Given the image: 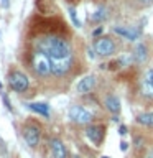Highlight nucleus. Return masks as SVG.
<instances>
[{
    "mask_svg": "<svg viewBox=\"0 0 153 158\" xmlns=\"http://www.w3.org/2000/svg\"><path fill=\"white\" fill-rule=\"evenodd\" d=\"M35 48L46 54L51 63L72 58L71 43L59 35H43L35 41Z\"/></svg>",
    "mask_w": 153,
    "mask_h": 158,
    "instance_id": "f257e3e1",
    "label": "nucleus"
},
{
    "mask_svg": "<svg viewBox=\"0 0 153 158\" xmlns=\"http://www.w3.org/2000/svg\"><path fill=\"white\" fill-rule=\"evenodd\" d=\"M31 68H33V71L36 73L38 76H41V77L53 74V71H51V61H49V58L44 53L38 51V49L31 54Z\"/></svg>",
    "mask_w": 153,
    "mask_h": 158,
    "instance_id": "f03ea898",
    "label": "nucleus"
},
{
    "mask_svg": "<svg viewBox=\"0 0 153 158\" xmlns=\"http://www.w3.org/2000/svg\"><path fill=\"white\" fill-rule=\"evenodd\" d=\"M68 117L71 118L74 123H81V125H87L94 120V114L86 107H81V106H72L69 107L68 110Z\"/></svg>",
    "mask_w": 153,
    "mask_h": 158,
    "instance_id": "7ed1b4c3",
    "label": "nucleus"
},
{
    "mask_svg": "<svg viewBox=\"0 0 153 158\" xmlns=\"http://www.w3.org/2000/svg\"><path fill=\"white\" fill-rule=\"evenodd\" d=\"M8 86L12 87L15 92H25L30 86V81L23 73L13 71V73L8 74Z\"/></svg>",
    "mask_w": 153,
    "mask_h": 158,
    "instance_id": "20e7f679",
    "label": "nucleus"
},
{
    "mask_svg": "<svg viewBox=\"0 0 153 158\" xmlns=\"http://www.w3.org/2000/svg\"><path fill=\"white\" fill-rule=\"evenodd\" d=\"M23 140L27 142L28 147H36L39 143V135H41V130H39V127L36 123H27V125L23 127Z\"/></svg>",
    "mask_w": 153,
    "mask_h": 158,
    "instance_id": "39448f33",
    "label": "nucleus"
},
{
    "mask_svg": "<svg viewBox=\"0 0 153 158\" xmlns=\"http://www.w3.org/2000/svg\"><path fill=\"white\" fill-rule=\"evenodd\" d=\"M94 51H96L99 56H110V54H114V51H115V43L107 36L97 38L96 41H94Z\"/></svg>",
    "mask_w": 153,
    "mask_h": 158,
    "instance_id": "423d86ee",
    "label": "nucleus"
},
{
    "mask_svg": "<svg viewBox=\"0 0 153 158\" xmlns=\"http://www.w3.org/2000/svg\"><path fill=\"white\" fill-rule=\"evenodd\" d=\"M142 94L147 99H151L153 101V68L147 69L145 74H143L142 79Z\"/></svg>",
    "mask_w": 153,
    "mask_h": 158,
    "instance_id": "0eeeda50",
    "label": "nucleus"
},
{
    "mask_svg": "<svg viewBox=\"0 0 153 158\" xmlns=\"http://www.w3.org/2000/svg\"><path fill=\"white\" fill-rule=\"evenodd\" d=\"M104 125H89L86 128V137L91 140L94 145H99L104 138Z\"/></svg>",
    "mask_w": 153,
    "mask_h": 158,
    "instance_id": "6e6552de",
    "label": "nucleus"
},
{
    "mask_svg": "<svg viewBox=\"0 0 153 158\" xmlns=\"http://www.w3.org/2000/svg\"><path fill=\"white\" fill-rule=\"evenodd\" d=\"M94 86H96V76H94V74H87V76H84L81 81L77 82L76 89H77L79 94H86V92H91L94 89Z\"/></svg>",
    "mask_w": 153,
    "mask_h": 158,
    "instance_id": "1a4fd4ad",
    "label": "nucleus"
},
{
    "mask_svg": "<svg viewBox=\"0 0 153 158\" xmlns=\"http://www.w3.org/2000/svg\"><path fill=\"white\" fill-rule=\"evenodd\" d=\"M49 148H51L53 158H68L66 148H64L63 142L58 140V138H51V142H49Z\"/></svg>",
    "mask_w": 153,
    "mask_h": 158,
    "instance_id": "9d476101",
    "label": "nucleus"
},
{
    "mask_svg": "<svg viewBox=\"0 0 153 158\" xmlns=\"http://www.w3.org/2000/svg\"><path fill=\"white\" fill-rule=\"evenodd\" d=\"M104 106H105L107 110L117 114V112H120V99H118L117 96H114V94H110V96L105 97V101H104Z\"/></svg>",
    "mask_w": 153,
    "mask_h": 158,
    "instance_id": "9b49d317",
    "label": "nucleus"
},
{
    "mask_svg": "<svg viewBox=\"0 0 153 158\" xmlns=\"http://www.w3.org/2000/svg\"><path fill=\"white\" fill-rule=\"evenodd\" d=\"M114 31L120 36H125L128 41H135L138 38V30L135 28H122V27H114Z\"/></svg>",
    "mask_w": 153,
    "mask_h": 158,
    "instance_id": "f8f14e48",
    "label": "nucleus"
},
{
    "mask_svg": "<svg viewBox=\"0 0 153 158\" xmlns=\"http://www.w3.org/2000/svg\"><path fill=\"white\" fill-rule=\"evenodd\" d=\"M28 107L31 109V110L35 112H38L39 115H43V117H49V107H48V104H44V102H31V104H28Z\"/></svg>",
    "mask_w": 153,
    "mask_h": 158,
    "instance_id": "ddd939ff",
    "label": "nucleus"
},
{
    "mask_svg": "<svg viewBox=\"0 0 153 158\" xmlns=\"http://www.w3.org/2000/svg\"><path fill=\"white\" fill-rule=\"evenodd\" d=\"M135 61L137 63H143L147 59V46L143 43H137V46H135Z\"/></svg>",
    "mask_w": 153,
    "mask_h": 158,
    "instance_id": "4468645a",
    "label": "nucleus"
},
{
    "mask_svg": "<svg viewBox=\"0 0 153 158\" xmlns=\"http://www.w3.org/2000/svg\"><path fill=\"white\" fill-rule=\"evenodd\" d=\"M137 122L147 127H153V112H143L137 115Z\"/></svg>",
    "mask_w": 153,
    "mask_h": 158,
    "instance_id": "2eb2a0df",
    "label": "nucleus"
},
{
    "mask_svg": "<svg viewBox=\"0 0 153 158\" xmlns=\"http://www.w3.org/2000/svg\"><path fill=\"white\" fill-rule=\"evenodd\" d=\"M107 17V8H104V7H101L99 10H96V13L91 17V20L92 22H102L104 18Z\"/></svg>",
    "mask_w": 153,
    "mask_h": 158,
    "instance_id": "dca6fc26",
    "label": "nucleus"
},
{
    "mask_svg": "<svg viewBox=\"0 0 153 158\" xmlns=\"http://www.w3.org/2000/svg\"><path fill=\"white\" fill-rule=\"evenodd\" d=\"M128 63V56H120L118 59H115L112 64H109V68L110 69H117V68H122V66H125V64Z\"/></svg>",
    "mask_w": 153,
    "mask_h": 158,
    "instance_id": "f3484780",
    "label": "nucleus"
},
{
    "mask_svg": "<svg viewBox=\"0 0 153 158\" xmlns=\"http://www.w3.org/2000/svg\"><path fill=\"white\" fill-rule=\"evenodd\" d=\"M36 7L41 13H48V3L46 0H36Z\"/></svg>",
    "mask_w": 153,
    "mask_h": 158,
    "instance_id": "a211bd4d",
    "label": "nucleus"
},
{
    "mask_svg": "<svg viewBox=\"0 0 153 158\" xmlns=\"http://www.w3.org/2000/svg\"><path fill=\"white\" fill-rule=\"evenodd\" d=\"M69 15H71V20H72V23H74V27H81V23H79V20H77V15H76V10L74 8H69Z\"/></svg>",
    "mask_w": 153,
    "mask_h": 158,
    "instance_id": "6ab92c4d",
    "label": "nucleus"
},
{
    "mask_svg": "<svg viewBox=\"0 0 153 158\" xmlns=\"http://www.w3.org/2000/svg\"><path fill=\"white\" fill-rule=\"evenodd\" d=\"M118 133H120V135H127V127H125V125H120V128H118Z\"/></svg>",
    "mask_w": 153,
    "mask_h": 158,
    "instance_id": "aec40b11",
    "label": "nucleus"
},
{
    "mask_svg": "<svg viewBox=\"0 0 153 158\" xmlns=\"http://www.w3.org/2000/svg\"><path fill=\"white\" fill-rule=\"evenodd\" d=\"M127 148H128V143H127V142H122V143H120V150H122V152H125Z\"/></svg>",
    "mask_w": 153,
    "mask_h": 158,
    "instance_id": "412c9836",
    "label": "nucleus"
},
{
    "mask_svg": "<svg viewBox=\"0 0 153 158\" xmlns=\"http://www.w3.org/2000/svg\"><path fill=\"white\" fill-rule=\"evenodd\" d=\"M101 33H102V28H96L92 35H94V36H97V35H101Z\"/></svg>",
    "mask_w": 153,
    "mask_h": 158,
    "instance_id": "4be33fe9",
    "label": "nucleus"
},
{
    "mask_svg": "<svg viewBox=\"0 0 153 158\" xmlns=\"http://www.w3.org/2000/svg\"><path fill=\"white\" fill-rule=\"evenodd\" d=\"M145 158H153V148H151V150H148V152H147Z\"/></svg>",
    "mask_w": 153,
    "mask_h": 158,
    "instance_id": "5701e85b",
    "label": "nucleus"
},
{
    "mask_svg": "<svg viewBox=\"0 0 153 158\" xmlns=\"http://www.w3.org/2000/svg\"><path fill=\"white\" fill-rule=\"evenodd\" d=\"M8 3H10L8 0H2V7H8Z\"/></svg>",
    "mask_w": 153,
    "mask_h": 158,
    "instance_id": "b1692460",
    "label": "nucleus"
},
{
    "mask_svg": "<svg viewBox=\"0 0 153 158\" xmlns=\"http://www.w3.org/2000/svg\"><path fill=\"white\" fill-rule=\"evenodd\" d=\"M140 2H142V3H151L153 0H140Z\"/></svg>",
    "mask_w": 153,
    "mask_h": 158,
    "instance_id": "393cba45",
    "label": "nucleus"
},
{
    "mask_svg": "<svg viewBox=\"0 0 153 158\" xmlns=\"http://www.w3.org/2000/svg\"><path fill=\"white\" fill-rule=\"evenodd\" d=\"M68 2H79V0H68Z\"/></svg>",
    "mask_w": 153,
    "mask_h": 158,
    "instance_id": "a878e982",
    "label": "nucleus"
},
{
    "mask_svg": "<svg viewBox=\"0 0 153 158\" xmlns=\"http://www.w3.org/2000/svg\"><path fill=\"white\" fill-rule=\"evenodd\" d=\"M72 158H81V156H77V155H76V156H72Z\"/></svg>",
    "mask_w": 153,
    "mask_h": 158,
    "instance_id": "bb28decb",
    "label": "nucleus"
},
{
    "mask_svg": "<svg viewBox=\"0 0 153 158\" xmlns=\"http://www.w3.org/2000/svg\"><path fill=\"white\" fill-rule=\"evenodd\" d=\"M102 158H109V156H102Z\"/></svg>",
    "mask_w": 153,
    "mask_h": 158,
    "instance_id": "cd10ccee",
    "label": "nucleus"
}]
</instances>
